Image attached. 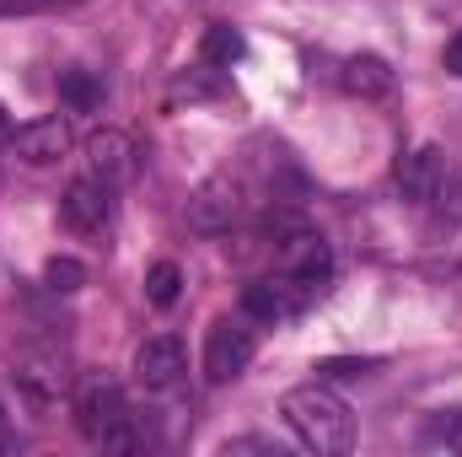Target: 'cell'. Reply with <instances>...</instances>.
<instances>
[{
    "mask_svg": "<svg viewBox=\"0 0 462 457\" xmlns=\"http://www.w3.org/2000/svg\"><path fill=\"white\" fill-rule=\"evenodd\" d=\"M280 415H285V425L296 431V442H301L307 452L345 457L349 447H355V415H349V404L339 393L318 387V382L291 387V393L280 398Z\"/></svg>",
    "mask_w": 462,
    "mask_h": 457,
    "instance_id": "cell-1",
    "label": "cell"
},
{
    "mask_svg": "<svg viewBox=\"0 0 462 457\" xmlns=\"http://www.w3.org/2000/svg\"><path fill=\"white\" fill-rule=\"evenodd\" d=\"M70 382H76V371L54 344H22L11 355V387L32 420H54L60 404L70 398Z\"/></svg>",
    "mask_w": 462,
    "mask_h": 457,
    "instance_id": "cell-2",
    "label": "cell"
},
{
    "mask_svg": "<svg viewBox=\"0 0 462 457\" xmlns=\"http://www.w3.org/2000/svg\"><path fill=\"white\" fill-rule=\"evenodd\" d=\"M76 431L97 447H129V404L114 377H87L76 387Z\"/></svg>",
    "mask_w": 462,
    "mask_h": 457,
    "instance_id": "cell-3",
    "label": "cell"
},
{
    "mask_svg": "<svg viewBox=\"0 0 462 457\" xmlns=\"http://www.w3.org/2000/svg\"><path fill=\"white\" fill-rule=\"evenodd\" d=\"M60 221L76 231V237H97V231H108V221H114V189L97 183L92 173L76 178V183H65V194H60Z\"/></svg>",
    "mask_w": 462,
    "mask_h": 457,
    "instance_id": "cell-4",
    "label": "cell"
},
{
    "mask_svg": "<svg viewBox=\"0 0 462 457\" xmlns=\"http://www.w3.org/2000/svg\"><path fill=\"white\" fill-rule=\"evenodd\" d=\"M236 216H242V183L226 178V173H221V178H205V183L189 194V227L205 231V237L231 231Z\"/></svg>",
    "mask_w": 462,
    "mask_h": 457,
    "instance_id": "cell-5",
    "label": "cell"
},
{
    "mask_svg": "<svg viewBox=\"0 0 462 457\" xmlns=\"http://www.w3.org/2000/svg\"><path fill=\"white\" fill-rule=\"evenodd\" d=\"M307 296H312V285H301V280H291L280 269L274 280H253L242 291V312L258 318V323H285V318H296L307 307Z\"/></svg>",
    "mask_w": 462,
    "mask_h": 457,
    "instance_id": "cell-6",
    "label": "cell"
},
{
    "mask_svg": "<svg viewBox=\"0 0 462 457\" xmlns=\"http://www.w3.org/2000/svg\"><path fill=\"white\" fill-rule=\"evenodd\" d=\"M87 167H92V178L97 183H108V189H129L134 183V173H140V151H134V140L124 135V129H97L92 140H87Z\"/></svg>",
    "mask_w": 462,
    "mask_h": 457,
    "instance_id": "cell-7",
    "label": "cell"
},
{
    "mask_svg": "<svg viewBox=\"0 0 462 457\" xmlns=\"http://www.w3.org/2000/svg\"><path fill=\"white\" fill-rule=\"evenodd\" d=\"M253 350H258L253 329H242V323H231V318L210 323V334H205V377H210V382L242 377L247 360H253Z\"/></svg>",
    "mask_w": 462,
    "mask_h": 457,
    "instance_id": "cell-8",
    "label": "cell"
},
{
    "mask_svg": "<svg viewBox=\"0 0 462 457\" xmlns=\"http://www.w3.org/2000/svg\"><path fill=\"white\" fill-rule=\"evenodd\" d=\"M441 189H447V156L436 145H420L398 162V194L409 205H436Z\"/></svg>",
    "mask_w": 462,
    "mask_h": 457,
    "instance_id": "cell-9",
    "label": "cell"
},
{
    "mask_svg": "<svg viewBox=\"0 0 462 457\" xmlns=\"http://www.w3.org/2000/svg\"><path fill=\"white\" fill-rule=\"evenodd\" d=\"M183 344L172 340V334H156V340H145L134 350V377H140V387L145 393H167V387H178L183 382Z\"/></svg>",
    "mask_w": 462,
    "mask_h": 457,
    "instance_id": "cell-10",
    "label": "cell"
},
{
    "mask_svg": "<svg viewBox=\"0 0 462 457\" xmlns=\"http://www.w3.org/2000/svg\"><path fill=\"white\" fill-rule=\"evenodd\" d=\"M11 145H16V156H22L27 167H49V162H60V156L70 151V124L60 114L32 118V124H22V129L11 135Z\"/></svg>",
    "mask_w": 462,
    "mask_h": 457,
    "instance_id": "cell-11",
    "label": "cell"
},
{
    "mask_svg": "<svg viewBox=\"0 0 462 457\" xmlns=\"http://www.w3.org/2000/svg\"><path fill=\"white\" fill-rule=\"evenodd\" d=\"M425 269L430 275H457L462 269V221L457 216H436L425 227Z\"/></svg>",
    "mask_w": 462,
    "mask_h": 457,
    "instance_id": "cell-12",
    "label": "cell"
},
{
    "mask_svg": "<svg viewBox=\"0 0 462 457\" xmlns=\"http://www.w3.org/2000/svg\"><path fill=\"white\" fill-rule=\"evenodd\" d=\"M345 92L360 98V103H382V98L393 92L387 60H376V54H355V60H345Z\"/></svg>",
    "mask_w": 462,
    "mask_h": 457,
    "instance_id": "cell-13",
    "label": "cell"
},
{
    "mask_svg": "<svg viewBox=\"0 0 462 457\" xmlns=\"http://www.w3.org/2000/svg\"><path fill=\"white\" fill-rule=\"evenodd\" d=\"M242 33L236 27H226V22H216V27H205V38H199V60L205 65H216V70H231L236 60H242Z\"/></svg>",
    "mask_w": 462,
    "mask_h": 457,
    "instance_id": "cell-14",
    "label": "cell"
},
{
    "mask_svg": "<svg viewBox=\"0 0 462 457\" xmlns=\"http://www.w3.org/2000/svg\"><path fill=\"white\" fill-rule=\"evenodd\" d=\"M60 98H65V108L92 114V108L103 103V81H97L92 70H60Z\"/></svg>",
    "mask_w": 462,
    "mask_h": 457,
    "instance_id": "cell-15",
    "label": "cell"
},
{
    "mask_svg": "<svg viewBox=\"0 0 462 457\" xmlns=\"http://www.w3.org/2000/svg\"><path fill=\"white\" fill-rule=\"evenodd\" d=\"M178 291H183V269H178L172 258L151 264V275H145V296H151V307H172Z\"/></svg>",
    "mask_w": 462,
    "mask_h": 457,
    "instance_id": "cell-16",
    "label": "cell"
},
{
    "mask_svg": "<svg viewBox=\"0 0 462 457\" xmlns=\"http://www.w3.org/2000/svg\"><path fill=\"white\" fill-rule=\"evenodd\" d=\"M43 285H49L54 296H70V291L87 285V269H81L76 258H49V264H43Z\"/></svg>",
    "mask_w": 462,
    "mask_h": 457,
    "instance_id": "cell-17",
    "label": "cell"
},
{
    "mask_svg": "<svg viewBox=\"0 0 462 457\" xmlns=\"http://www.w3.org/2000/svg\"><path fill=\"white\" fill-rule=\"evenodd\" d=\"M221 452H269V457H280V442H269V436H236V442H226Z\"/></svg>",
    "mask_w": 462,
    "mask_h": 457,
    "instance_id": "cell-18",
    "label": "cell"
},
{
    "mask_svg": "<svg viewBox=\"0 0 462 457\" xmlns=\"http://www.w3.org/2000/svg\"><path fill=\"white\" fill-rule=\"evenodd\" d=\"M371 371V360H323L318 366V377H365Z\"/></svg>",
    "mask_w": 462,
    "mask_h": 457,
    "instance_id": "cell-19",
    "label": "cell"
},
{
    "mask_svg": "<svg viewBox=\"0 0 462 457\" xmlns=\"http://www.w3.org/2000/svg\"><path fill=\"white\" fill-rule=\"evenodd\" d=\"M447 70H452V76H462V33H452V38H447Z\"/></svg>",
    "mask_w": 462,
    "mask_h": 457,
    "instance_id": "cell-20",
    "label": "cell"
},
{
    "mask_svg": "<svg viewBox=\"0 0 462 457\" xmlns=\"http://www.w3.org/2000/svg\"><path fill=\"white\" fill-rule=\"evenodd\" d=\"M441 436H447V447H457V452H462V409H457V420H447V425H441Z\"/></svg>",
    "mask_w": 462,
    "mask_h": 457,
    "instance_id": "cell-21",
    "label": "cell"
},
{
    "mask_svg": "<svg viewBox=\"0 0 462 457\" xmlns=\"http://www.w3.org/2000/svg\"><path fill=\"white\" fill-rule=\"evenodd\" d=\"M11 135H16V129H11V118H5V108H0V151L11 145Z\"/></svg>",
    "mask_w": 462,
    "mask_h": 457,
    "instance_id": "cell-22",
    "label": "cell"
}]
</instances>
